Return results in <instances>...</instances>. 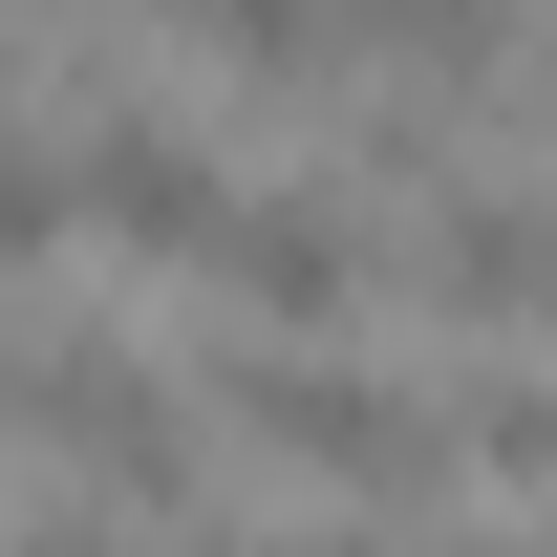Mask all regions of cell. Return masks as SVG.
<instances>
[{
	"label": "cell",
	"mask_w": 557,
	"mask_h": 557,
	"mask_svg": "<svg viewBox=\"0 0 557 557\" xmlns=\"http://www.w3.org/2000/svg\"><path fill=\"white\" fill-rule=\"evenodd\" d=\"M214 429H258V450H300L322 493H386V515L450 472V408L386 386V364H322V344H236L214 364Z\"/></svg>",
	"instance_id": "obj_1"
},
{
	"label": "cell",
	"mask_w": 557,
	"mask_h": 557,
	"mask_svg": "<svg viewBox=\"0 0 557 557\" xmlns=\"http://www.w3.org/2000/svg\"><path fill=\"white\" fill-rule=\"evenodd\" d=\"M22 429H44L108 515H172V493H194V429H172V386H150L129 344H44L22 364Z\"/></svg>",
	"instance_id": "obj_2"
},
{
	"label": "cell",
	"mask_w": 557,
	"mask_h": 557,
	"mask_svg": "<svg viewBox=\"0 0 557 557\" xmlns=\"http://www.w3.org/2000/svg\"><path fill=\"white\" fill-rule=\"evenodd\" d=\"M214 278L258 300L278 344H322V322H364V300H386V236H364L344 194H236V214H214Z\"/></svg>",
	"instance_id": "obj_3"
},
{
	"label": "cell",
	"mask_w": 557,
	"mask_h": 557,
	"mask_svg": "<svg viewBox=\"0 0 557 557\" xmlns=\"http://www.w3.org/2000/svg\"><path fill=\"white\" fill-rule=\"evenodd\" d=\"M429 300L450 322H557V214L536 194H429Z\"/></svg>",
	"instance_id": "obj_4"
},
{
	"label": "cell",
	"mask_w": 557,
	"mask_h": 557,
	"mask_svg": "<svg viewBox=\"0 0 557 557\" xmlns=\"http://www.w3.org/2000/svg\"><path fill=\"white\" fill-rule=\"evenodd\" d=\"M86 214H108V236H150V258H214V172H194V129H150V108H108V129H86Z\"/></svg>",
	"instance_id": "obj_5"
},
{
	"label": "cell",
	"mask_w": 557,
	"mask_h": 557,
	"mask_svg": "<svg viewBox=\"0 0 557 557\" xmlns=\"http://www.w3.org/2000/svg\"><path fill=\"white\" fill-rule=\"evenodd\" d=\"M344 44H364V65H408L429 108H450V86H493V44H515V0H344Z\"/></svg>",
	"instance_id": "obj_6"
},
{
	"label": "cell",
	"mask_w": 557,
	"mask_h": 557,
	"mask_svg": "<svg viewBox=\"0 0 557 557\" xmlns=\"http://www.w3.org/2000/svg\"><path fill=\"white\" fill-rule=\"evenodd\" d=\"M65 214H86V172H65V150H44V129H22V108H0V258H44Z\"/></svg>",
	"instance_id": "obj_7"
},
{
	"label": "cell",
	"mask_w": 557,
	"mask_h": 557,
	"mask_svg": "<svg viewBox=\"0 0 557 557\" xmlns=\"http://www.w3.org/2000/svg\"><path fill=\"white\" fill-rule=\"evenodd\" d=\"M0 557H150V536H129V515H22Z\"/></svg>",
	"instance_id": "obj_8"
},
{
	"label": "cell",
	"mask_w": 557,
	"mask_h": 557,
	"mask_svg": "<svg viewBox=\"0 0 557 557\" xmlns=\"http://www.w3.org/2000/svg\"><path fill=\"white\" fill-rule=\"evenodd\" d=\"M236 557H386V536H236Z\"/></svg>",
	"instance_id": "obj_9"
},
{
	"label": "cell",
	"mask_w": 557,
	"mask_h": 557,
	"mask_svg": "<svg viewBox=\"0 0 557 557\" xmlns=\"http://www.w3.org/2000/svg\"><path fill=\"white\" fill-rule=\"evenodd\" d=\"M129 22H214V0H129Z\"/></svg>",
	"instance_id": "obj_10"
},
{
	"label": "cell",
	"mask_w": 557,
	"mask_h": 557,
	"mask_svg": "<svg viewBox=\"0 0 557 557\" xmlns=\"http://www.w3.org/2000/svg\"><path fill=\"white\" fill-rule=\"evenodd\" d=\"M0 429H22V344H0Z\"/></svg>",
	"instance_id": "obj_11"
},
{
	"label": "cell",
	"mask_w": 557,
	"mask_h": 557,
	"mask_svg": "<svg viewBox=\"0 0 557 557\" xmlns=\"http://www.w3.org/2000/svg\"><path fill=\"white\" fill-rule=\"evenodd\" d=\"M515 557H557V536H515Z\"/></svg>",
	"instance_id": "obj_12"
}]
</instances>
